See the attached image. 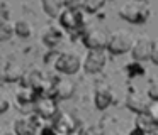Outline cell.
<instances>
[{
    "label": "cell",
    "instance_id": "obj_1",
    "mask_svg": "<svg viewBox=\"0 0 158 135\" xmlns=\"http://www.w3.org/2000/svg\"><path fill=\"white\" fill-rule=\"evenodd\" d=\"M119 17L131 24H144L150 17V7L144 2H126L119 9Z\"/></svg>",
    "mask_w": 158,
    "mask_h": 135
},
{
    "label": "cell",
    "instance_id": "obj_2",
    "mask_svg": "<svg viewBox=\"0 0 158 135\" xmlns=\"http://www.w3.org/2000/svg\"><path fill=\"white\" fill-rule=\"evenodd\" d=\"M58 19H60V24H61L63 29L70 30V32H80L85 27L82 9H78V7H73V5L63 7Z\"/></svg>",
    "mask_w": 158,
    "mask_h": 135
},
{
    "label": "cell",
    "instance_id": "obj_3",
    "mask_svg": "<svg viewBox=\"0 0 158 135\" xmlns=\"http://www.w3.org/2000/svg\"><path fill=\"white\" fill-rule=\"evenodd\" d=\"M133 42H134V39L127 30H116V32L109 34L106 49L110 54H114V56H119V54L129 52Z\"/></svg>",
    "mask_w": 158,
    "mask_h": 135
},
{
    "label": "cell",
    "instance_id": "obj_4",
    "mask_svg": "<svg viewBox=\"0 0 158 135\" xmlns=\"http://www.w3.org/2000/svg\"><path fill=\"white\" fill-rule=\"evenodd\" d=\"M55 68L58 73H63V74H72L78 73L80 68H82V59L77 52L73 51H65V52H60L56 56V61H55Z\"/></svg>",
    "mask_w": 158,
    "mask_h": 135
},
{
    "label": "cell",
    "instance_id": "obj_5",
    "mask_svg": "<svg viewBox=\"0 0 158 135\" xmlns=\"http://www.w3.org/2000/svg\"><path fill=\"white\" fill-rule=\"evenodd\" d=\"M83 44L89 51H97V49H106L109 34L100 27H90V29L83 30Z\"/></svg>",
    "mask_w": 158,
    "mask_h": 135
},
{
    "label": "cell",
    "instance_id": "obj_6",
    "mask_svg": "<svg viewBox=\"0 0 158 135\" xmlns=\"http://www.w3.org/2000/svg\"><path fill=\"white\" fill-rule=\"evenodd\" d=\"M32 113H36L43 120H53L55 115L58 113L56 100L51 96H38L34 101V111Z\"/></svg>",
    "mask_w": 158,
    "mask_h": 135
},
{
    "label": "cell",
    "instance_id": "obj_7",
    "mask_svg": "<svg viewBox=\"0 0 158 135\" xmlns=\"http://www.w3.org/2000/svg\"><path fill=\"white\" fill-rule=\"evenodd\" d=\"M39 117L36 113H29L26 117H21L14 123L15 135H38L39 132Z\"/></svg>",
    "mask_w": 158,
    "mask_h": 135
},
{
    "label": "cell",
    "instance_id": "obj_8",
    "mask_svg": "<svg viewBox=\"0 0 158 135\" xmlns=\"http://www.w3.org/2000/svg\"><path fill=\"white\" fill-rule=\"evenodd\" d=\"M38 98V94L34 93V90L29 86H21L15 91V103H17L19 110L22 113L29 115L34 111V101Z\"/></svg>",
    "mask_w": 158,
    "mask_h": 135
},
{
    "label": "cell",
    "instance_id": "obj_9",
    "mask_svg": "<svg viewBox=\"0 0 158 135\" xmlns=\"http://www.w3.org/2000/svg\"><path fill=\"white\" fill-rule=\"evenodd\" d=\"M155 40L150 39L148 36H141L138 37L136 40L133 42V46H131V56H133L134 61H146L150 59V54H151V49H153L155 46Z\"/></svg>",
    "mask_w": 158,
    "mask_h": 135
},
{
    "label": "cell",
    "instance_id": "obj_10",
    "mask_svg": "<svg viewBox=\"0 0 158 135\" xmlns=\"http://www.w3.org/2000/svg\"><path fill=\"white\" fill-rule=\"evenodd\" d=\"M106 63H107V56L104 52V49H97V51H89V54L85 56L82 64L87 73L95 74L106 68Z\"/></svg>",
    "mask_w": 158,
    "mask_h": 135
},
{
    "label": "cell",
    "instance_id": "obj_11",
    "mask_svg": "<svg viewBox=\"0 0 158 135\" xmlns=\"http://www.w3.org/2000/svg\"><path fill=\"white\" fill-rule=\"evenodd\" d=\"M22 74H24V68L19 61L10 59L5 61L4 64H0V81L15 83V81H21Z\"/></svg>",
    "mask_w": 158,
    "mask_h": 135
},
{
    "label": "cell",
    "instance_id": "obj_12",
    "mask_svg": "<svg viewBox=\"0 0 158 135\" xmlns=\"http://www.w3.org/2000/svg\"><path fill=\"white\" fill-rule=\"evenodd\" d=\"M53 130H55L56 135H68L70 132H73L78 123H77L75 117L70 113H56L55 118H53Z\"/></svg>",
    "mask_w": 158,
    "mask_h": 135
},
{
    "label": "cell",
    "instance_id": "obj_13",
    "mask_svg": "<svg viewBox=\"0 0 158 135\" xmlns=\"http://www.w3.org/2000/svg\"><path fill=\"white\" fill-rule=\"evenodd\" d=\"M75 94V83L68 78H60L55 79V86H53V96L60 98V100H68Z\"/></svg>",
    "mask_w": 158,
    "mask_h": 135
},
{
    "label": "cell",
    "instance_id": "obj_14",
    "mask_svg": "<svg viewBox=\"0 0 158 135\" xmlns=\"http://www.w3.org/2000/svg\"><path fill=\"white\" fill-rule=\"evenodd\" d=\"M148 103L150 100L146 96H141L139 93H129L126 98V106L134 113H146Z\"/></svg>",
    "mask_w": 158,
    "mask_h": 135
},
{
    "label": "cell",
    "instance_id": "obj_15",
    "mask_svg": "<svg viewBox=\"0 0 158 135\" xmlns=\"http://www.w3.org/2000/svg\"><path fill=\"white\" fill-rule=\"evenodd\" d=\"M94 101H95V106L99 108V110H106V108H109L110 105H112L114 94L107 86H100V88H97V91H95Z\"/></svg>",
    "mask_w": 158,
    "mask_h": 135
},
{
    "label": "cell",
    "instance_id": "obj_16",
    "mask_svg": "<svg viewBox=\"0 0 158 135\" xmlns=\"http://www.w3.org/2000/svg\"><path fill=\"white\" fill-rule=\"evenodd\" d=\"M61 39H63L61 29H58V27H55V25H48L46 30L43 32V42L48 47H56L61 42Z\"/></svg>",
    "mask_w": 158,
    "mask_h": 135
},
{
    "label": "cell",
    "instance_id": "obj_17",
    "mask_svg": "<svg viewBox=\"0 0 158 135\" xmlns=\"http://www.w3.org/2000/svg\"><path fill=\"white\" fill-rule=\"evenodd\" d=\"M134 123H136L134 127L141 128V130H144V132H150V130H153V128H156L158 122L153 120V118H151L148 113H138Z\"/></svg>",
    "mask_w": 158,
    "mask_h": 135
},
{
    "label": "cell",
    "instance_id": "obj_18",
    "mask_svg": "<svg viewBox=\"0 0 158 135\" xmlns=\"http://www.w3.org/2000/svg\"><path fill=\"white\" fill-rule=\"evenodd\" d=\"M43 9H44L46 15L49 17H58L63 9V0H41Z\"/></svg>",
    "mask_w": 158,
    "mask_h": 135
},
{
    "label": "cell",
    "instance_id": "obj_19",
    "mask_svg": "<svg viewBox=\"0 0 158 135\" xmlns=\"http://www.w3.org/2000/svg\"><path fill=\"white\" fill-rule=\"evenodd\" d=\"M14 34H17L21 39H27V37L32 34L31 22H29V20H26V19H19L17 22L14 24Z\"/></svg>",
    "mask_w": 158,
    "mask_h": 135
},
{
    "label": "cell",
    "instance_id": "obj_20",
    "mask_svg": "<svg viewBox=\"0 0 158 135\" xmlns=\"http://www.w3.org/2000/svg\"><path fill=\"white\" fill-rule=\"evenodd\" d=\"M14 34V24L7 19V17L0 15V42L9 40Z\"/></svg>",
    "mask_w": 158,
    "mask_h": 135
},
{
    "label": "cell",
    "instance_id": "obj_21",
    "mask_svg": "<svg viewBox=\"0 0 158 135\" xmlns=\"http://www.w3.org/2000/svg\"><path fill=\"white\" fill-rule=\"evenodd\" d=\"M126 73L129 78H136V76H143L146 74V69L143 68V64L139 61H133V63H127L126 64Z\"/></svg>",
    "mask_w": 158,
    "mask_h": 135
},
{
    "label": "cell",
    "instance_id": "obj_22",
    "mask_svg": "<svg viewBox=\"0 0 158 135\" xmlns=\"http://www.w3.org/2000/svg\"><path fill=\"white\" fill-rule=\"evenodd\" d=\"M82 2V9L89 14H95L97 10H100L106 3V0H80Z\"/></svg>",
    "mask_w": 158,
    "mask_h": 135
},
{
    "label": "cell",
    "instance_id": "obj_23",
    "mask_svg": "<svg viewBox=\"0 0 158 135\" xmlns=\"http://www.w3.org/2000/svg\"><path fill=\"white\" fill-rule=\"evenodd\" d=\"M148 100L150 101H158V84H156V81H151L150 83V88H148Z\"/></svg>",
    "mask_w": 158,
    "mask_h": 135
},
{
    "label": "cell",
    "instance_id": "obj_24",
    "mask_svg": "<svg viewBox=\"0 0 158 135\" xmlns=\"http://www.w3.org/2000/svg\"><path fill=\"white\" fill-rule=\"evenodd\" d=\"M146 113L150 115L153 120L158 122V101H150L148 103V108H146Z\"/></svg>",
    "mask_w": 158,
    "mask_h": 135
},
{
    "label": "cell",
    "instance_id": "obj_25",
    "mask_svg": "<svg viewBox=\"0 0 158 135\" xmlns=\"http://www.w3.org/2000/svg\"><path fill=\"white\" fill-rule=\"evenodd\" d=\"M83 135H104V128L100 125H90L89 128H83Z\"/></svg>",
    "mask_w": 158,
    "mask_h": 135
},
{
    "label": "cell",
    "instance_id": "obj_26",
    "mask_svg": "<svg viewBox=\"0 0 158 135\" xmlns=\"http://www.w3.org/2000/svg\"><path fill=\"white\" fill-rule=\"evenodd\" d=\"M9 108H10V101H9V98H5V96L0 94V115L5 113V111H9Z\"/></svg>",
    "mask_w": 158,
    "mask_h": 135
},
{
    "label": "cell",
    "instance_id": "obj_27",
    "mask_svg": "<svg viewBox=\"0 0 158 135\" xmlns=\"http://www.w3.org/2000/svg\"><path fill=\"white\" fill-rule=\"evenodd\" d=\"M38 135H56V133H55V130H53L51 125H44V127L39 128Z\"/></svg>",
    "mask_w": 158,
    "mask_h": 135
},
{
    "label": "cell",
    "instance_id": "obj_28",
    "mask_svg": "<svg viewBox=\"0 0 158 135\" xmlns=\"http://www.w3.org/2000/svg\"><path fill=\"white\" fill-rule=\"evenodd\" d=\"M150 59L153 61L155 64H158V46L155 44L153 49H151V54H150Z\"/></svg>",
    "mask_w": 158,
    "mask_h": 135
},
{
    "label": "cell",
    "instance_id": "obj_29",
    "mask_svg": "<svg viewBox=\"0 0 158 135\" xmlns=\"http://www.w3.org/2000/svg\"><path fill=\"white\" fill-rule=\"evenodd\" d=\"M127 135H146V132L141 130V128H138V127H134L133 130H129V133H127Z\"/></svg>",
    "mask_w": 158,
    "mask_h": 135
},
{
    "label": "cell",
    "instance_id": "obj_30",
    "mask_svg": "<svg viewBox=\"0 0 158 135\" xmlns=\"http://www.w3.org/2000/svg\"><path fill=\"white\" fill-rule=\"evenodd\" d=\"M146 135H158V127L153 128V130H150V132H146Z\"/></svg>",
    "mask_w": 158,
    "mask_h": 135
},
{
    "label": "cell",
    "instance_id": "obj_31",
    "mask_svg": "<svg viewBox=\"0 0 158 135\" xmlns=\"http://www.w3.org/2000/svg\"><path fill=\"white\" fill-rule=\"evenodd\" d=\"M65 2L66 3H75V2H78V0H63V3H65Z\"/></svg>",
    "mask_w": 158,
    "mask_h": 135
},
{
    "label": "cell",
    "instance_id": "obj_32",
    "mask_svg": "<svg viewBox=\"0 0 158 135\" xmlns=\"http://www.w3.org/2000/svg\"><path fill=\"white\" fill-rule=\"evenodd\" d=\"M2 135H15V133H10V132H5V133H2Z\"/></svg>",
    "mask_w": 158,
    "mask_h": 135
},
{
    "label": "cell",
    "instance_id": "obj_33",
    "mask_svg": "<svg viewBox=\"0 0 158 135\" xmlns=\"http://www.w3.org/2000/svg\"><path fill=\"white\" fill-rule=\"evenodd\" d=\"M109 135H121V133H119V132H117V133H116V132H114V133H109Z\"/></svg>",
    "mask_w": 158,
    "mask_h": 135
},
{
    "label": "cell",
    "instance_id": "obj_34",
    "mask_svg": "<svg viewBox=\"0 0 158 135\" xmlns=\"http://www.w3.org/2000/svg\"><path fill=\"white\" fill-rule=\"evenodd\" d=\"M134 2H144V0H134Z\"/></svg>",
    "mask_w": 158,
    "mask_h": 135
}]
</instances>
